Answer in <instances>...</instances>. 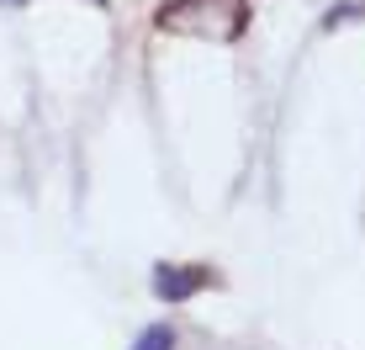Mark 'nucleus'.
<instances>
[{
	"label": "nucleus",
	"instance_id": "1",
	"mask_svg": "<svg viewBox=\"0 0 365 350\" xmlns=\"http://www.w3.org/2000/svg\"><path fill=\"white\" fill-rule=\"evenodd\" d=\"M159 32H180V37H212V43H233L249 27V6L244 0H165L154 11Z\"/></svg>",
	"mask_w": 365,
	"mask_h": 350
},
{
	"label": "nucleus",
	"instance_id": "2",
	"mask_svg": "<svg viewBox=\"0 0 365 350\" xmlns=\"http://www.w3.org/2000/svg\"><path fill=\"white\" fill-rule=\"evenodd\" d=\"M201 286H212L207 266H154V292L165 303H191Z\"/></svg>",
	"mask_w": 365,
	"mask_h": 350
},
{
	"label": "nucleus",
	"instance_id": "3",
	"mask_svg": "<svg viewBox=\"0 0 365 350\" xmlns=\"http://www.w3.org/2000/svg\"><path fill=\"white\" fill-rule=\"evenodd\" d=\"M133 350H175V329L170 324H148V329L133 340Z\"/></svg>",
	"mask_w": 365,
	"mask_h": 350
}]
</instances>
